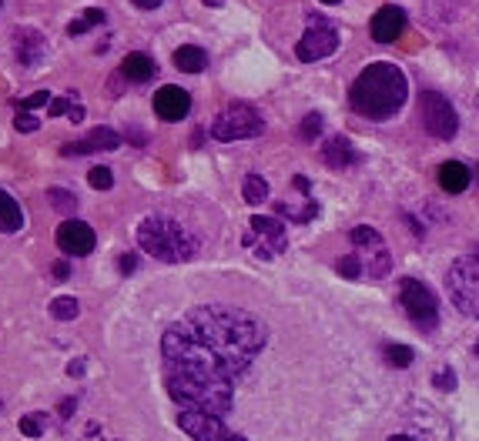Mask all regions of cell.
Segmentation results:
<instances>
[{
	"mask_svg": "<svg viewBox=\"0 0 479 441\" xmlns=\"http://www.w3.org/2000/svg\"><path fill=\"white\" fill-rule=\"evenodd\" d=\"M131 141H135V144H145L148 137H145V134H141V131H131Z\"/></svg>",
	"mask_w": 479,
	"mask_h": 441,
	"instance_id": "cell-42",
	"label": "cell"
},
{
	"mask_svg": "<svg viewBox=\"0 0 479 441\" xmlns=\"http://www.w3.org/2000/svg\"><path fill=\"white\" fill-rule=\"evenodd\" d=\"M372 41L375 44H396L406 31V11L396 7V4H386L372 14Z\"/></svg>",
	"mask_w": 479,
	"mask_h": 441,
	"instance_id": "cell-13",
	"label": "cell"
},
{
	"mask_svg": "<svg viewBox=\"0 0 479 441\" xmlns=\"http://www.w3.org/2000/svg\"><path fill=\"white\" fill-rule=\"evenodd\" d=\"M339 47V31L335 24L322 14H309V31L302 34V41L295 44V57L302 64H315L325 61L329 54H335Z\"/></svg>",
	"mask_w": 479,
	"mask_h": 441,
	"instance_id": "cell-8",
	"label": "cell"
},
{
	"mask_svg": "<svg viewBox=\"0 0 479 441\" xmlns=\"http://www.w3.org/2000/svg\"><path fill=\"white\" fill-rule=\"evenodd\" d=\"M389 441H413V438H406V435H392Z\"/></svg>",
	"mask_w": 479,
	"mask_h": 441,
	"instance_id": "cell-44",
	"label": "cell"
},
{
	"mask_svg": "<svg viewBox=\"0 0 479 441\" xmlns=\"http://www.w3.org/2000/svg\"><path fill=\"white\" fill-rule=\"evenodd\" d=\"M14 127L21 134H31V131H37L41 127V121L34 117V114H27V111H17V117H14Z\"/></svg>",
	"mask_w": 479,
	"mask_h": 441,
	"instance_id": "cell-34",
	"label": "cell"
},
{
	"mask_svg": "<svg viewBox=\"0 0 479 441\" xmlns=\"http://www.w3.org/2000/svg\"><path fill=\"white\" fill-rule=\"evenodd\" d=\"M322 161L332 167V171H345V167H352L355 161H359V151H355L352 144H349L342 134H339V137H329V141H325Z\"/></svg>",
	"mask_w": 479,
	"mask_h": 441,
	"instance_id": "cell-16",
	"label": "cell"
},
{
	"mask_svg": "<svg viewBox=\"0 0 479 441\" xmlns=\"http://www.w3.org/2000/svg\"><path fill=\"white\" fill-rule=\"evenodd\" d=\"M201 4H209V7H221V0H201Z\"/></svg>",
	"mask_w": 479,
	"mask_h": 441,
	"instance_id": "cell-43",
	"label": "cell"
},
{
	"mask_svg": "<svg viewBox=\"0 0 479 441\" xmlns=\"http://www.w3.org/2000/svg\"><path fill=\"white\" fill-rule=\"evenodd\" d=\"M178 425L195 441H231L225 418H215V415H205V411H178Z\"/></svg>",
	"mask_w": 479,
	"mask_h": 441,
	"instance_id": "cell-10",
	"label": "cell"
},
{
	"mask_svg": "<svg viewBox=\"0 0 479 441\" xmlns=\"http://www.w3.org/2000/svg\"><path fill=\"white\" fill-rule=\"evenodd\" d=\"M51 315L57 321H74L77 315H81V305H77L74 298H67V295H61V298L51 301Z\"/></svg>",
	"mask_w": 479,
	"mask_h": 441,
	"instance_id": "cell-26",
	"label": "cell"
},
{
	"mask_svg": "<svg viewBox=\"0 0 479 441\" xmlns=\"http://www.w3.org/2000/svg\"><path fill=\"white\" fill-rule=\"evenodd\" d=\"M117 261H121V265H117V267H121L125 275H131V271H135V267H138V257H135V255H121V257H117Z\"/></svg>",
	"mask_w": 479,
	"mask_h": 441,
	"instance_id": "cell-37",
	"label": "cell"
},
{
	"mask_svg": "<svg viewBox=\"0 0 479 441\" xmlns=\"http://www.w3.org/2000/svg\"><path fill=\"white\" fill-rule=\"evenodd\" d=\"M473 355H476V358H479V341H476V345H473Z\"/></svg>",
	"mask_w": 479,
	"mask_h": 441,
	"instance_id": "cell-45",
	"label": "cell"
},
{
	"mask_svg": "<svg viewBox=\"0 0 479 441\" xmlns=\"http://www.w3.org/2000/svg\"><path fill=\"white\" fill-rule=\"evenodd\" d=\"M322 134V114H305L302 127H299V137L302 141H315Z\"/></svg>",
	"mask_w": 479,
	"mask_h": 441,
	"instance_id": "cell-31",
	"label": "cell"
},
{
	"mask_svg": "<svg viewBox=\"0 0 479 441\" xmlns=\"http://www.w3.org/2000/svg\"><path fill=\"white\" fill-rule=\"evenodd\" d=\"M64 157H81V155H94V144L91 141H74V144H64L61 147Z\"/></svg>",
	"mask_w": 479,
	"mask_h": 441,
	"instance_id": "cell-35",
	"label": "cell"
},
{
	"mask_svg": "<svg viewBox=\"0 0 479 441\" xmlns=\"http://www.w3.org/2000/svg\"><path fill=\"white\" fill-rule=\"evenodd\" d=\"M231 441H249V438H241V435H231Z\"/></svg>",
	"mask_w": 479,
	"mask_h": 441,
	"instance_id": "cell-46",
	"label": "cell"
},
{
	"mask_svg": "<svg viewBox=\"0 0 479 441\" xmlns=\"http://www.w3.org/2000/svg\"><path fill=\"white\" fill-rule=\"evenodd\" d=\"M188 111H191V94L181 91L178 84H165L161 91L155 94V114L161 121H185Z\"/></svg>",
	"mask_w": 479,
	"mask_h": 441,
	"instance_id": "cell-14",
	"label": "cell"
},
{
	"mask_svg": "<svg viewBox=\"0 0 479 441\" xmlns=\"http://www.w3.org/2000/svg\"><path fill=\"white\" fill-rule=\"evenodd\" d=\"M67 375H71V378H81V375H84V361L81 358L71 361V365H67Z\"/></svg>",
	"mask_w": 479,
	"mask_h": 441,
	"instance_id": "cell-39",
	"label": "cell"
},
{
	"mask_svg": "<svg viewBox=\"0 0 479 441\" xmlns=\"http://www.w3.org/2000/svg\"><path fill=\"white\" fill-rule=\"evenodd\" d=\"M211 137L215 141H249V137H259V134H265V117H261L255 107H249V104H231V107H225V111L211 121Z\"/></svg>",
	"mask_w": 479,
	"mask_h": 441,
	"instance_id": "cell-5",
	"label": "cell"
},
{
	"mask_svg": "<svg viewBox=\"0 0 479 441\" xmlns=\"http://www.w3.org/2000/svg\"><path fill=\"white\" fill-rule=\"evenodd\" d=\"M322 4H339V0H322Z\"/></svg>",
	"mask_w": 479,
	"mask_h": 441,
	"instance_id": "cell-48",
	"label": "cell"
},
{
	"mask_svg": "<svg viewBox=\"0 0 479 441\" xmlns=\"http://www.w3.org/2000/svg\"><path fill=\"white\" fill-rule=\"evenodd\" d=\"M61 114H67L74 124L84 121V107L77 104V94H67V97H54L51 107H47V117H61Z\"/></svg>",
	"mask_w": 479,
	"mask_h": 441,
	"instance_id": "cell-21",
	"label": "cell"
},
{
	"mask_svg": "<svg viewBox=\"0 0 479 441\" xmlns=\"http://www.w3.org/2000/svg\"><path fill=\"white\" fill-rule=\"evenodd\" d=\"M44 431H47V415H41V411H31L21 418V435H27V438H41Z\"/></svg>",
	"mask_w": 479,
	"mask_h": 441,
	"instance_id": "cell-28",
	"label": "cell"
},
{
	"mask_svg": "<svg viewBox=\"0 0 479 441\" xmlns=\"http://www.w3.org/2000/svg\"><path fill=\"white\" fill-rule=\"evenodd\" d=\"M47 201H51L54 211H61V215H71L74 207H77V197L61 191V187H47Z\"/></svg>",
	"mask_w": 479,
	"mask_h": 441,
	"instance_id": "cell-29",
	"label": "cell"
},
{
	"mask_svg": "<svg viewBox=\"0 0 479 441\" xmlns=\"http://www.w3.org/2000/svg\"><path fill=\"white\" fill-rule=\"evenodd\" d=\"M399 305H403V311H406L409 321H413L419 331H436L439 301L423 281H416V277H403V281H399Z\"/></svg>",
	"mask_w": 479,
	"mask_h": 441,
	"instance_id": "cell-6",
	"label": "cell"
},
{
	"mask_svg": "<svg viewBox=\"0 0 479 441\" xmlns=\"http://www.w3.org/2000/svg\"><path fill=\"white\" fill-rule=\"evenodd\" d=\"M315 215H319V205H315V201H305L302 207H292V205H285V201L275 205V217H289L295 225H305V221H312Z\"/></svg>",
	"mask_w": 479,
	"mask_h": 441,
	"instance_id": "cell-22",
	"label": "cell"
},
{
	"mask_svg": "<svg viewBox=\"0 0 479 441\" xmlns=\"http://www.w3.org/2000/svg\"><path fill=\"white\" fill-rule=\"evenodd\" d=\"M251 231L255 237H261V245H255L261 261H271L275 255H281L289 247V237H285V225L281 217H269V215H255L251 217Z\"/></svg>",
	"mask_w": 479,
	"mask_h": 441,
	"instance_id": "cell-11",
	"label": "cell"
},
{
	"mask_svg": "<svg viewBox=\"0 0 479 441\" xmlns=\"http://www.w3.org/2000/svg\"><path fill=\"white\" fill-rule=\"evenodd\" d=\"M241 195H245L249 205H261V201L269 197V181H265L261 175H249L245 181H241Z\"/></svg>",
	"mask_w": 479,
	"mask_h": 441,
	"instance_id": "cell-24",
	"label": "cell"
},
{
	"mask_svg": "<svg viewBox=\"0 0 479 441\" xmlns=\"http://www.w3.org/2000/svg\"><path fill=\"white\" fill-rule=\"evenodd\" d=\"M67 275H71V267H67V261H57V265H54V277H61V281H64Z\"/></svg>",
	"mask_w": 479,
	"mask_h": 441,
	"instance_id": "cell-40",
	"label": "cell"
},
{
	"mask_svg": "<svg viewBox=\"0 0 479 441\" xmlns=\"http://www.w3.org/2000/svg\"><path fill=\"white\" fill-rule=\"evenodd\" d=\"M446 291H449V301H453L466 318L479 321V261L476 257H459L456 265L449 267Z\"/></svg>",
	"mask_w": 479,
	"mask_h": 441,
	"instance_id": "cell-4",
	"label": "cell"
},
{
	"mask_svg": "<svg viewBox=\"0 0 479 441\" xmlns=\"http://www.w3.org/2000/svg\"><path fill=\"white\" fill-rule=\"evenodd\" d=\"M436 181H439V187H443L446 195H463L473 177H469L466 165H459V161H446V165H439Z\"/></svg>",
	"mask_w": 479,
	"mask_h": 441,
	"instance_id": "cell-17",
	"label": "cell"
},
{
	"mask_svg": "<svg viewBox=\"0 0 479 441\" xmlns=\"http://www.w3.org/2000/svg\"><path fill=\"white\" fill-rule=\"evenodd\" d=\"M21 227H24L21 205L0 187V231H4V235H14V231H21Z\"/></svg>",
	"mask_w": 479,
	"mask_h": 441,
	"instance_id": "cell-20",
	"label": "cell"
},
{
	"mask_svg": "<svg viewBox=\"0 0 479 441\" xmlns=\"http://www.w3.org/2000/svg\"><path fill=\"white\" fill-rule=\"evenodd\" d=\"M87 141L94 144V151H115V147H121V134L111 131V127H97Z\"/></svg>",
	"mask_w": 479,
	"mask_h": 441,
	"instance_id": "cell-27",
	"label": "cell"
},
{
	"mask_svg": "<svg viewBox=\"0 0 479 441\" xmlns=\"http://www.w3.org/2000/svg\"><path fill=\"white\" fill-rule=\"evenodd\" d=\"M14 44H17V61H21L24 67H41V61L47 57V41H44V34L31 31V27L14 31Z\"/></svg>",
	"mask_w": 479,
	"mask_h": 441,
	"instance_id": "cell-15",
	"label": "cell"
},
{
	"mask_svg": "<svg viewBox=\"0 0 479 441\" xmlns=\"http://www.w3.org/2000/svg\"><path fill=\"white\" fill-rule=\"evenodd\" d=\"M265 341V325L231 305H205L181 315L161 338L171 401L181 411L225 418L235 405V381L251 368Z\"/></svg>",
	"mask_w": 479,
	"mask_h": 441,
	"instance_id": "cell-1",
	"label": "cell"
},
{
	"mask_svg": "<svg viewBox=\"0 0 479 441\" xmlns=\"http://www.w3.org/2000/svg\"><path fill=\"white\" fill-rule=\"evenodd\" d=\"M0 4H4V0H0Z\"/></svg>",
	"mask_w": 479,
	"mask_h": 441,
	"instance_id": "cell-49",
	"label": "cell"
},
{
	"mask_svg": "<svg viewBox=\"0 0 479 441\" xmlns=\"http://www.w3.org/2000/svg\"><path fill=\"white\" fill-rule=\"evenodd\" d=\"M155 74H158V67L148 54H127L125 61H121V77L131 84H145V81H151Z\"/></svg>",
	"mask_w": 479,
	"mask_h": 441,
	"instance_id": "cell-18",
	"label": "cell"
},
{
	"mask_svg": "<svg viewBox=\"0 0 479 441\" xmlns=\"http://www.w3.org/2000/svg\"><path fill=\"white\" fill-rule=\"evenodd\" d=\"M138 245L141 251L158 261H168V265H178V261H188V257H195L199 245H195V237L188 235L185 227L171 221V217H161V215H151L145 217L141 225H138Z\"/></svg>",
	"mask_w": 479,
	"mask_h": 441,
	"instance_id": "cell-3",
	"label": "cell"
},
{
	"mask_svg": "<svg viewBox=\"0 0 479 441\" xmlns=\"http://www.w3.org/2000/svg\"><path fill=\"white\" fill-rule=\"evenodd\" d=\"M74 408H77V401H64V405H61V415L67 418V415H71Z\"/></svg>",
	"mask_w": 479,
	"mask_h": 441,
	"instance_id": "cell-41",
	"label": "cell"
},
{
	"mask_svg": "<svg viewBox=\"0 0 479 441\" xmlns=\"http://www.w3.org/2000/svg\"><path fill=\"white\" fill-rule=\"evenodd\" d=\"M335 271L342 277H359L362 275V261H359V255H345L335 261Z\"/></svg>",
	"mask_w": 479,
	"mask_h": 441,
	"instance_id": "cell-32",
	"label": "cell"
},
{
	"mask_svg": "<svg viewBox=\"0 0 479 441\" xmlns=\"http://www.w3.org/2000/svg\"><path fill=\"white\" fill-rule=\"evenodd\" d=\"M175 67L181 74H201L209 67V54L195 47V44H185V47H178L175 51Z\"/></svg>",
	"mask_w": 479,
	"mask_h": 441,
	"instance_id": "cell-19",
	"label": "cell"
},
{
	"mask_svg": "<svg viewBox=\"0 0 479 441\" xmlns=\"http://www.w3.org/2000/svg\"><path fill=\"white\" fill-rule=\"evenodd\" d=\"M107 17H105V11H97V7H91V11H84L77 21H71L67 24V34L71 37H81V34H87V31H94V27H101Z\"/></svg>",
	"mask_w": 479,
	"mask_h": 441,
	"instance_id": "cell-23",
	"label": "cell"
},
{
	"mask_svg": "<svg viewBox=\"0 0 479 441\" xmlns=\"http://www.w3.org/2000/svg\"><path fill=\"white\" fill-rule=\"evenodd\" d=\"M382 358H386L389 368H409L416 355H413L409 345H386V348H382Z\"/></svg>",
	"mask_w": 479,
	"mask_h": 441,
	"instance_id": "cell-25",
	"label": "cell"
},
{
	"mask_svg": "<svg viewBox=\"0 0 479 441\" xmlns=\"http://www.w3.org/2000/svg\"><path fill=\"white\" fill-rule=\"evenodd\" d=\"M87 185L94 191H111L115 185V175H111V167H91V175H87Z\"/></svg>",
	"mask_w": 479,
	"mask_h": 441,
	"instance_id": "cell-30",
	"label": "cell"
},
{
	"mask_svg": "<svg viewBox=\"0 0 479 441\" xmlns=\"http://www.w3.org/2000/svg\"><path fill=\"white\" fill-rule=\"evenodd\" d=\"M419 121H423V127H426L436 141H453L459 134L456 107H453L439 91L419 94Z\"/></svg>",
	"mask_w": 479,
	"mask_h": 441,
	"instance_id": "cell-7",
	"label": "cell"
},
{
	"mask_svg": "<svg viewBox=\"0 0 479 441\" xmlns=\"http://www.w3.org/2000/svg\"><path fill=\"white\" fill-rule=\"evenodd\" d=\"M47 101H54L51 94H47V91H37V94H31V97H24V101H14V107H17V111H27V114H31L34 107H44Z\"/></svg>",
	"mask_w": 479,
	"mask_h": 441,
	"instance_id": "cell-33",
	"label": "cell"
},
{
	"mask_svg": "<svg viewBox=\"0 0 479 441\" xmlns=\"http://www.w3.org/2000/svg\"><path fill=\"white\" fill-rule=\"evenodd\" d=\"M473 257H476V261H479V247H476V251H473Z\"/></svg>",
	"mask_w": 479,
	"mask_h": 441,
	"instance_id": "cell-47",
	"label": "cell"
},
{
	"mask_svg": "<svg viewBox=\"0 0 479 441\" xmlns=\"http://www.w3.org/2000/svg\"><path fill=\"white\" fill-rule=\"evenodd\" d=\"M94 245H97V237H94L91 225H84L77 217H67V221L57 227V247H61L64 255L84 257V255H91Z\"/></svg>",
	"mask_w": 479,
	"mask_h": 441,
	"instance_id": "cell-12",
	"label": "cell"
},
{
	"mask_svg": "<svg viewBox=\"0 0 479 441\" xmlns=\"http://www.w3.org/2000/svg\"><path fill=\"white\" fill-rule=\"evenodd\" d=\"M131 4H135V7H141V11H158L165 0H131Z\"/></svg>",
	"mask_w": 479,
	"mask_h": 441,
	"instance_id": "cell-38",
	"label": "cell"
},
{
	"mask_svg": "<svg viewBox=\"0 0 479 441\" xmlns=\"http://www.w3.org/2000/svg\"><path fill=\"white\" fill-rule=\"evenodd\" d=\"M433 385H436V388H443V391H453V388H456V375H453V371H439L436 378H433Z\"/></svg>",
	"mask_w": 479,
	"mask_h": 441,
	"instance_id": "cell-36",
	"label": "cell"
},
{
	"mask_svg": "<svg viewBox=\"0 0 479 441\" xmlns=\"http://www.w3.org/2000/svg\"><path fill=\"white\" fill-rule=\"evenodd\" d=\"M409 94L406 74L399 71L396 64H369L355 84L349 87V107L365 121H389L403 111Z\"/></svg>",
	"mask_w": 479,
	"mask_h": 441,
	"instance_id": "cell-2",
	"label": "cell"
},
{
	"mask_svg": "<svg viewBox=\"0 0 479 441\" xmlns=\"http://www.w3.org/2000/svg\"><path fill=\"white\" fill-rule=\"evenodd\" d=\"M349 237H352V245L362 251V271H369V277H386L389 271H392V255H389L386 241H382V235L375 231V227L369 225H359L349 231Z\"/></svg>",
	"mask_w": 479,
	"mask_h": 441,
	"instance_id": "cell-9",
	"label": "cell"
}]
</instances>
